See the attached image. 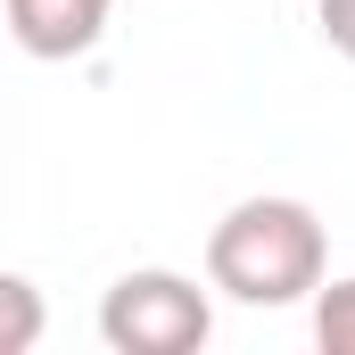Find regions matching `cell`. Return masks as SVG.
I'll return each mask as SVG.
<instances>
[{"instance_id": "6da1fadb", "label": "cell", "mask_w": 355, "mask_h": 355, "mask_svg": "<svg viewBox=\"0 0 355 355\" xmlns=\"http://www.w3.org/2000/svg\"><path fill=\"white\" fill-rule=\"evenodd\" d=\"M331 265V240H322V215L306 198H240L215 232H207V281L232 297V306H297L322 289Z\"/></svg>"}, {"instance_id": "7a4b0ae2", "label": "cell", "mask_w": 355, "mask_h": 355, "mask_svg": "<svg viewBox=\"0 0 355 355\" xmlns=\"http://www.w3.org/2000/svg\"><path fill=\"white\" fill-rule=\"evenodd\" d=\"M215 289V281H207ZM190 272L166 265H141V272H116L107 297H99V339L116 355H198L207 331H215V306Z\"/></svg>"}, {"instance_id": "3957f363", "label": "cell", "mask_w": 355, "mask_h": 355, "mask_svg": "<svg viewBox=\"0 0 355 355\" xmlns=\"http://www.w3.org/2000/svg\"><path fill=\"white\" fill-rule=\"evenodd\" d=\"M107 8L116 0H8V42L25 58H42V67H67V58L99 50Z\"/></svg>"}, {"instance_id": "277c9868", "label": "cell", "mask_w": 355, "mask_h": 355, "mask_svg": "<svg viewBox=\"0 0 355 355\" xmlns=\"http://www.w3.org/2000/svg\"><path fill=\"white\" fill-rule=\"evenodd\" d=\"M314 339H322V355H355V272L314 289Z\"/></svg>"}, {"instance_id": "5b68a950", "label": "cell", "mask_w": 355, "mask_h": 355, "mask_svg": "<svg viewBox=\"0 0 355 355\" xmlns=\"http://www.w3.org/2000/svg\"><path fill=\"white\" fill-rule=\"evenodd\" d=\"M0 306H8V322H0V355H25V347H33V331H42V297H33V281L8 272V281H0Z\"/></svg>"}, {"instance_id": "8992f818", "label": "cell", "mask_w": 355, "mask_h": 355, "mask_svg": "<svg viewBox=\"0 0 355 355\" xmlns=\"http://www.w3.org/2000/svg\"><path fill=\"white\" fill-rule=\"evenodd\" d=\"M314 25H322V42L355 67V0H322V8H314Z\"/></svg>"}]
</instances>
